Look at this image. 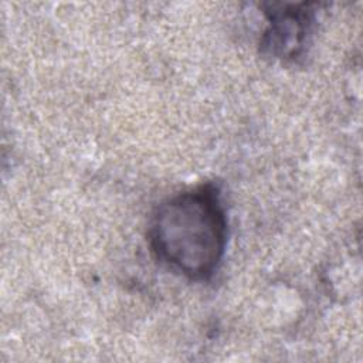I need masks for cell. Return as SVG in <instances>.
<instances>
[{
    "label": "cell",
    "mask_w": 363,
    "mask_h": 363,
    "mask_svg": "<svg viewBox=\"0 0 363 363\" xmlns=\"http://www.w3.org/2000/svg\"><path fill=\"white\" fill-rule=\"evenodd\" d=\"M228 221L221 191L204 183L162 201L150 220L152 252L173 272L207 281L223 261Z\"/></svg>",
    "instance_id": "cell-1"
},
{
    "label": "cell",
    "mask_w": 363,
    "mask_h": 363,
    "mask_svg": "<svg viewBox=\"0 0 363 363\" xmlns=\"http://www.w3.org/2000/svg\"><path fill=\"white\" fill-rule=\"evenodd\" d=\"M268 20L259 41L265 57L282 62L296 61L306 50L315 23L311 4H285L265 11Z\"/></svg>",
    "instance_id": "cell-2"
}]
</instances>
